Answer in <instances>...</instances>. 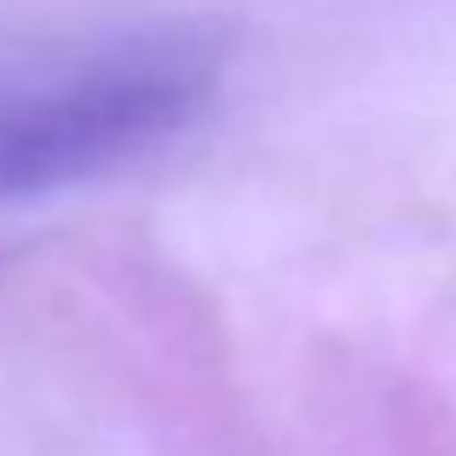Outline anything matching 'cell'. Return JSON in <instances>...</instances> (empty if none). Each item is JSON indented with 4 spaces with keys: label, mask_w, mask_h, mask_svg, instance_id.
I'll use <instances>...</instances> for the list:
<instances>
[{
    "label": "cell",
    "mask_w": 456,
    "mask_h": 456,
    "mask_svg": "<svg viewBox=\"0 0 456 456\" xmlns=\"http://www.w3.org/2000/svg\"><path fill=\"white\" fill-rule=\"evenodd\" d=\"M220 93L202 41H127L0 93V197H41L185 134Z\"/></svg>",
    "instance_id": "1"
}]
</instances>
